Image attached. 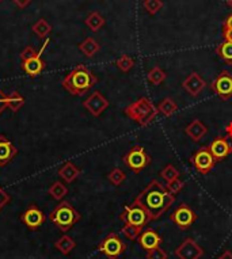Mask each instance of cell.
I'll use <instances>...</instances> for the list:
<instances>
[{
  "instance_id": "obj_1",
  "label": "cell",
  "mask_w": 232,
  "mask_h": 259,
  "mask_svg": "<svg viewBox=\"0 0 232 259\" xmlns=\"http://www.w3.org/2000/svg\"><path fill=\"white\" fill-rule=\"evenodd\" d=\"M135 201L137 204H140L141 208L146 210L150 217V221H154L167 212V209L174 204L175 196L171 194L159 181L154 179L136 197Z\"/></svg>"
},
{
  "instance_id": "obj_2",
  "label": "cell",
  "mask_w": 232,
  "mask_h": 259,
  "mask_svg": "<svg viewBox=\"0 0 232 259\" xmlns=\"http://www.w3.org/2000/svg\"><path fill=\"white\" fill-rule=\"evenodd\" d=\"M98 82V77L87 68L86 65H77L71 72L64 77L63 87L72 95L82 96L90 91Z\"/></svg>"
},
{
  "instance_id": "obj_3",
  "label": "cell",
  "mask_w": 232,
  "mask_h": 259,
  "mask_svg": "<svg viewBox=\"0 0 232 259\" xmlns=\"http://www.w3.org/2000/svg\"><path fill=\"white\" fill-rule=\"evenodd\" d=\"M80 213L77 212L68 201H61L55 209L49 213V221L59 227L60 231L67 232L80 221Z\"/></svg>"
},
{
  "instance_id": "obj_4",
  "label": "cell",
  "mask_w": 232,
  "mask_h": 259,
  "mask_svg": "<svg viewBox=\"0 0 232 259\" xmlns=\"http://www.w3.org/2000/svg\"><path fill=\"white\" fill-rule=\"evenodd\" d=\"M158 113H159L158 107H155L148 98H140L125 109V114L128 117L140 123L141 126H146L152 122L156 118Z\"/></svg>"
},
{
  "instance_id": "obj_5",
  "label": "cell",
  "mask_w": 232,
  "mask_h": 259,
  "mask_svg": "<svg viewBox=\"0 0 232 259\" xmlns=\"http://www.w3.org/2000/svg\"><path fill=\"white\" fill-rule=\"evenodd\" d=\"M124 163L127 164L128 167L132 170L133 173H140L147 166H150L151 158L150 155L147 154L144 147L135 146L131 150L128 151L127 155L123 158Z\"/></svg>"
},
{
  "instance_id": "obj_6",
  "label": "cell",
  "mask_w": 232,
  "mask_h": 259,
  "mask_svg": "<svg viewBox=\"0 0 232 259\" xmlns=\"http://www.w3.org/2000/svg\"><path fill=\"white\" fill-rule=\"evenodd\" d=\"M120 218L125 224H132V225L141 228L150 223V217H148L147 212L141 208L140 204H137L136 201H133V204L125 206V209L121 213Z\"/></svg>"
},
{
  "instance_id": "obj_7",
  "label": "cell",
  "mask_w": 232,
  "mask_h": 259,
  "mask_svg": "<svg viewBox=\"0 0 232 259\" xmlns=\"http://www.w3.org/2000/svg\"><path fill=\"white\" fill-rule=\"evenodd\" d=\"M125 248H127V245L121 240V237L117 233L107 235L103 240L100 241V244L98 245V250L111 259L119 258L120 255L124 254Z\"/></svg>"
},
{
  "instance_id": "obj_8",
  "label": "cell",
  "mask_w": 232,
  "mask_h": 259,
  "mask_svg": "<svg viewBox=\"0 0 232 259\" xmlns=\"http://www.w3.org/2000/svg\"><path fill=\"white\" fill-rule=\"evenodd\" d=\"M170 218L179 229H187L197 220V214L187 204H181L174 210Z\"/></svg>"
},
{
  "instance_id": "obj_9",
  "label": "cell",
  "mask_w": 232,
  "mask_h": 259,
  "mask_svg": "<svg viewBox=\"0 0 232 259\" xmlns=\"http://www.w3.org/2000/svg\"><path fill=\"white\" fill-rule=\"evenodd\" d=\"M190 162L193 163L194 168L200 174H208L210 173V170L214 167L216 164V160H214L213 155L210 154L209 147H204L196 152L190 158Z\"/></svg>"
},
{
  "instance_id": "obj_10",
  "label": "cell",
  "mask_w": 232,
  "mask_h": 259,
  "mask_svg": "<svg viewBox=\"0 0 232 259\" xmlns=\"http://www.w3.org/2000/svg\"><path fill=\"white\" fill-rule=\"evenodd\" d=\"M210 90L220 96L223 100L229 99L232 96V75L228 71H223L217 75L212 84Z\"/></svg>"
},
{
  "instance_id": "obj_11",
  "label": "cell",
  "mask_w": 232,
  "mask_h": 259,
  "mask_svg": "<svg viewBox=\"0 0 232 259\" xmlns=\"http://www.w3.org/2000/svg\"><path fill=\"white\" fill-rule=\"evenodd\" d=\"M174 254L178 259H200L204 255V250L200 244H197L194 239L187 237L182 241V244L175 248Z\"/></svg>"
},
{
  "instance_id": "obj_12",
  "label": "cell",
  "mask_w": 232,
  "mask_h": 259,
  "mask_svg": "<svg viewBox=\"0 0 232 259\" xmlns=\"http://www.w3.org/2000/svg\"><path fill=\"white\" fill-rule=\"evenodd\" d=\"M83 106L86 107L94 117H99L100 114L103 113L107 107H109V100L106 99L105 96L102 95L99 91L92 92L91 95L88 96L84 102Z\"/></svg>"
},
{
  "instance_id": "obj_13",
  "label": "cell",
  "mask_w": 232,
  "mask_h": 259,
  "mask_svg": "<svg viewBox=\"0 0 232 259\" xmlns=\"http://www.w3.org/2000/svg\"><path fill=\"white\" fill-rule=\"evenodd\" d=\"M48 44H49V38H46L45 42H44V45H42V48L40 49V52L37 53V56H34L33 59L28 60V61H23L22 63L23 71L28 73V75H30V76H38V75L45 69V61H42L41 60V55L44 53V50L46 49Z\"/></svg>"
},
{
  "instance_id": "obj_14",
  "label": "cell",
  "mask_w": 232,
  "mask_h": 259,
  "mask_svg": "<svg viewBox=\"0 0 232 259\" xmlns=\"http://www.w3.org/2000/svg\"><path fill=\"white\" fill-rule=\"evenodd\" d=\"M23 223L26 224V227H29V229H33V231H36L38 228L41 227L42 224L45 223V214L42 213V210L40 208H37L36 205H32V206H29L26 212L22 214V217H21Z\"/></svg>"
},
{
  "instance_id": "obj_15",
  "label": "cell",
  "mask_w": 232,
  "mask_h": 259,
  "mask_svg": "<svg viewBox=\"0 0 232 259\" xmlns=\"http://www.w3.org/2000/svg\"><path fill=\"white\" fill-rule=\"evenodd\" d=\"M17 155V147L5 135H0V167H6Z\"/></svg>"
},
{
  "instance_id": "obj_16",
  "label": "cell",
  "mask_w": 232,
  "mask_h": 259,
  "mask_svg": "<svg viewBox=\"0 0 232 259\" xmlns=\"http://www.w3.org/2000/svg\"><path fill=\"white\" fill-rule=\"evenodd\" d=\"M206 86V83L202 77L200 76V73L191 72L189 76L183 80L182 87L185 88V91L189 92L190 95L198 96L202 92V90Z\"/></svg>"
},
{
  "instance_id": "obj_17",
  "label": "cell",
  "mask_w": 232,
  "mask_h": 259,
  "mask_svg": "<svg viewBox=\"0 0 232 259\" xmlns=\"http://www.w3.org/2000/svg\"><path fill=\"white\" fill-rule=\"evenodd\" d=\"M139 243L148 252V251L154 250L156 247H159L162 243V237L154 229H146V231H141L140 236H139Z\"/></svg>"
},
{
  "instance_id": "obj_18",
  "label": "cell",
  "mask_w": 232,
  "mask_h": 259,
  "mask_svg": "<svg viewBox=\"0 0 232 259\" xmlns=\"http://www.w3.org/2000/svg\"><path fill=\"white\" fill-rule=\"evenodd\" d=\"M210 154L213 155L214 160L225 159L228 155L231 154V148L228 144V137H217L214 139L209 146Z\"/></svg>"
},
{
  "instance_id": "obj_19",
  "label": "cell",
  "mask_w": 232,
  "mask_h": 259,
  "mask_svg": "<svg viewBox=\"0 0 232 259\" xmlns=\"http://www.w3.org/2000/svg\"><path fill=\"white\" fill-rule=\"evenodd\" d=\"M185 132H186L187 136L190 137L193 141H200L208 133V127L205 126L200 119H194L193 122L187 125Z\"/></svg>"
},
{
  "instance_id": "obj_20",
  "label": "cell",
  "mask_w": 232,
  "mask_h": 259,
  "mask_svg": "<svg viewBox=\"0 0 232 259\" xmlns=\"http://www.w3.org/2000/svg\"><path fill=\"white\" fill-rule=\"evenodd\" d=\"M80 174V170L72 163V162H67L63 167L59 170V177L64 179V182L72 183Z\"/></svg>"
},
{
  "instance_id": "obj_21",
  "label": "cell",
  "mask_w": 232,
  "mask_h": 259,
  "mask_svg": "<svg viewBox=\"0 0 232 259\" xmlns=\"http://www.w3.org/2000/svg\"><path fill=\"white\" fill-rule=\"evenodd\" d=\"M99 44H98L92 37H88V38H86L82 44H79V50H80L86 57H94V56L99 52Z\"/></svg>"
},
{
  "instance_id": "obj_22",
  "label": "cell",
  "mask_w": 232,
  "mask_h": 259,
  "mask_svg": "<svg viewBox=\"0 0 232 259\" xmlns=\"http://www.w3.org/2000/svg\"><path fill=\"white\" fill-rule=\"evenodd\" d=\"M56 248L64 255H69L75 250V247H76V241L73 240L72 237L68 236V235H64L59 239V240L56 241Z\"/></svg>"
},
{
  "instance_id": "obj_23",
  "label": "cell",
  "mask_w": 232,
  "mask_h": 259,
  "mask_svg": "<svg viewBox=\"0 0 232 259\" xmlns=\"http://www.w3.org/2000/svg\"><path fill=\"white\" fill-rule=\"evenodd\" d=\"M32 30L33 33H36L37 37H40V38H48V36H49L50 32H52V26L48 23L46 19H38V21L33 25Z\"/></svg>"
},
{
  "instance_id": "obj_24",
  "label": "cell",
  "mask_w": 232,
  "mask_h": 259,
  "mask_svg": "<svg viewBox=\"0 0 232 259\" xmlns=\"http://www.w3.org/2000/svg\"><path fill=\"white\" fill-rule=\"evenodd\" d=\"M23 105H25V98L18 91H13L7 98V109L11 110L13 113H17Z\"/></svg>"
},
{
  "instance_id": "obj_25",
  "label": "cell",
  "mask_w": 232,
  "mask_h": 259,
  "mask_svg": "<svg viewBox=\"0 0 232 259\" xmlns=\"http://www.w3.org/2000/svg\"><path fill=\"white\" fill-rule=\"evenodd\" d=\"M84 22H86V25L88 28L91 29L92 32H98L99 29L103 28V25H105V18H103L99 13H91V14L87 17Z\"/></svg>"
},
{
  "instance_id": "obj_26",
  "label": "cell",
  "mask_w": 232,
  "mask_h": 259,
  "mask_svg": "<svg viewBox=\"0 0 232 259\" xmlns=\"http://www.w3.org/2000/svg\"><path fill=\"white\" fill-rule=\"evenodd\" d=\"M177 110H178L177 103H175L171 98H164V99L159 103V106H158V111L163 114V115H166V117L173 115Z\"/></svg>"
},
{
  "instance_id": "obj_27",
  "label": "cell",
  "mask_w": 232,
  "mask_h": 259,
  "mask_svg": "<svg viewBox=\"0 0 232 259\" xmlns=\"http://www.w3.org/2000/svg\"><path fill=\"white\" fill-rule=\"evenodd\" d=\"M216 52H217L218 57H221L225 63L232 65V42L224 41L223 44L217 46Z\"/></svg>"
},
{
  "instance_id": "obj_28",
  "label": "cell",
  "mask_w": 232,
  "mask_h": 259,
  "mask_svg": "<svg viewBox=\"0 0 232 259\" xmlns=\"http://www.w3.org/2000/svg\"><path fill=\"white\" fill-rule=\"evenodd\" d=\"M67 193H68V189H67V186H65L64 183L59 182V181L53 183V185L49 187V196L57 201L63 200L64 197L67 196Z\"/></svg>"
},
{
  "instance_id": "obj_29",
  "label": "cell",
  "mask_w": 232,
  "mask_h": 259,
  "mask_svg": "<svg viewBox=\"0 0 232 259\" xmlns=\"http://www.w3.org/2000/svg\"><path fill=\"white\" fill-rule=\"evenodd\" d=\"M147 77H148V80H150L152 84L159 86V84H162V83L164 82V79L167 77V75H166V72H164L162 68H159V67H154V68L148 72Z\"/></svg>"
},
{
  "instance_id": "obj_30",
  "label": "cell",
  "mask_w": 232,
  "mask_h": 259,
  "mask_svg": "<svg viewBox=\"0 0 232 259\" xmlns=\"http://www.w3.org/2000/svg\"><path fill=\"white\" fill-rule=\"evenodd\" d=\"M160 177L163 178L166 182H171V181L179 179V171L174 167L173 164H167V166L160 171Z\"/></svg>"
},
{
  "instance_id": "obj_31",
  "label": "cell",
  "mask_w": 232,
  "mask_h": 259,
  "mask_svg": "<svg viewBox=\"0 0 232 259\" xmlns=\"http://www.w3.org/2000/svg\"><path fill=\"white\" fill-rule=\"evenodd\" d=\"M121 232H123L124 236L129 239V240H136L140 236L141 227H136V225H132V224H125Z\"/></svg>"
},
{
  "instance_id": "obj_32",
  "label": "cell",
  "mask_w": 232,
  "mask_h": 259,
  "mask_svg": "<svg viewBox=\"0 0 232 259\" xmlns=\"http://www.w3.org/2000/svg\"><path fill=\"white\" fill-rule=\"evenodd\" d=\"M107 178H109L111 185H114V186H121V183H124V181L127 179V175H125V173H124L121 168H114V170L110 171Z\"/></svg>"
},
{
  "instance_id": "obj_33",
  "label": "cell",
  "mask_w": 232,
  "mask_h": 259,
  "mask_svg": "<svg viewBox=\"0 0 232 259\" xmlns=\"http://www.w3.org/2000/svg\"><path fill=\"white\" fill-rule=\"evenodd\" d=\"M115 65H117V68H119L120 71H123V72H129V71L133 68V65H135V60H133L132 57H129V56L124 55L115 61Z\"/></svg>"
},
{
  "instance_id": "obj_34",
  "label": "cell",
  "mask_w": 232,
  "mask_h": 259,
  "mask_svg": "<svg viewBox=\"0 0 232 259\" xmlns=\"http://www.w3.org/2000/svg\"><path fill=\"white\" fill-rule=\"evenodd\" d=\"M144 9L150 15H156L163 9L162 0H144Z\"/></svg>"
},
{
  "instance_id": "obj_35",
  "label": "cell",
  "mask_w": 232,
  "mask_h": 259,
  "mask_svg": "<svg viewBox=\"0 0 232 259\" xmlns=\"http://www.w3.org/2000/svg\"><path fill=\"white\" fill-rule=\"evenodd\" d=\"M167 256H169L167 252L163 248H160V245L147 252V259H167Z\"/></svg>"
},
{
  "instance_id": "obj_36",
  "label": "cell",
  "mask_w": 232,
  "mask_h": 259,
  "mask_svg": "<svg viewBox=\"0 0 232 259\" xmlns=\"http://www.w3.org/2000/svg\"><path fill=\"white\" fill-rule=\"evenodd\" d=\"M183 186H185V183L182 181H179V179H175V181H171V182H167V186L166 189L171 193V194H177L179 191L182 190Z\"/></svg>"
},
{
  "instance_id": "obj_37",
  "label": "cell",
  "mask_w": 232,
  "mask_h": 259,
  "mask_svg": "<svg viewBox=\"0 0 232 259\" xmlns=\"http://www.w3.org/2000/svg\"><path fill=\"white\" fill-rule=\"evenodd\" d=\"M37 53H38V52H36L34 48H32V46H26V48L22 50V53H21V60H22V63L23 61H28V60L33 59L34 56H37Z\"/></svg>"
},
{
  "instance_id": "obj_38",
  "label": "cell",
  "mask_w": 232,
  "mask_h": 259,
  "mask_svg": "<svg viewBox=\"0 0 232 259\" xmlns=\"http://www.w3.org/2000/svg\"><path fill=\"white\" fill-rule=\"evenodd\" d=\"M10 201H11V197H10L9 194H7L2 187H0V210L3 209L6 205L9 204Z\"/></svg>"
},
{
  "instance_id": "obj_39",
  "label": "cell",
  "mask_w": 232,
  "mask_h": 259,
  "mask_svg": "<svg viewBox=\"0 0 232 259\" xmlns=\"http://www.w3.org/2000/svg\"><path fill=\"white\" fill-rule=\"evenodd\" d=\"M7 98H9V95H6L5 92L0 90V115L7 109Z\"/></svg>"
},
{
  "instance_id": "obj_40",
  "label": "cell",
  "mask_w": 232,
  "mask_h": 259,
  "mask_svg": "<svg viewBox=\"0 0 232 259\" xmlns=\"http://www.w3.org/2000/svg\"><path fill=\"white\" fill-rule=\"evenodd\" d=\"M13 2L18 6L19 9H26V7L32 3L33 0H13Z\"/></svg>"
},
{
  "instance_id": "obj_41",
  "label": "cell",
  "mask_w": 232,
  "mask_h": 259,
  "mask_svg": "<svg viewBox=\"0 0 232 259\" xmlns=\"http://www.w3.org/2000/svg\"><path fill=\"white\" fill-rule=\"evenodd\" d=\"M223 38L225 41L232 42V29H223Z\"/></svg>"
},
{
  "instance_id": "obj_42",
  "label": "cell",
  "mask_w": 232,
  "mask_h": 259,
  "mask_svg": "<svg viewBox=\"0 0 232 259\" xmlns=\"http://www.w3.org/2000/svg\"><path fill=\"white\" fill-rule=\"evenodd\" d=\"M217 259H232V252L229 250H225Z\"/></svg>"
},
{
  "instance_id": "obj_43",
  "label": "cell",
  "mask_w": 232,
  "mask_h": 259,
  "mask_svg": "<svg viewBox=\"0 0 232 259\" xmlns=\"http://www.w3.org/2000/svg\"><path fill=\"white\" fill-rule=\"evenodd\" d=\"M223 29H232V14L225 19V22H224V26Z\"/></svg>"
},
{
  "instance_id": "obj_44",
  "label": "cell",
  "mask_w": 232,
  "mask_h": 259,
  "mask_svg": "<svg viewBox=\"0 0 232 259\" xmlns=\"http://www.w3.org/2000/svg\"><path fill=\"white\" fill-rule=\"evenodd\" d=\"M227 136L232 137V123H229V126L227 127Z\"/></svg>"
},
{
  "instance_id": "obj_45",
  "label": "cell",
  "mask_w": 232,
  "mask_h": 259,
  "mask_svg": "<svg viewBox=\"0 0 232 259\" xmlns=\"http://www.w3.org/2000/svg\"><path fill=\"white\" fill-rule=\"evenodd\" d=\"M228 144H229V148H231V152H232V137H228Z\"/></svg>"
},
{
  "instance_id": "obj_46",
  "label": "cell",
  "mask_w": 232,
  "mask_h": 259,
  "mask_svg": "<svg viewBox=\"0 0 232 259\" xmlns=\"http://www.w3.org/2000/svg\"><path fill=\"white\" fill-rule=\"evenodd\" d=\"M227 5H228V7H231V9H232V0H228Z\"/></svg>"
},
{
  "instance_id": "obj_47",
  "label": "cell",
  "mask_w": 232,
  "mask_h": 259,
  "mask_svg": "<svg viewBox=\"0 0 232 259\" xmlns=\"http://www.w3.org/2000/svg\"><path fill=\"white\" fill-rule=\"evenodd\" d=\"M0 2H2V0H0Z\"/></svg>"
}]
</instances>
